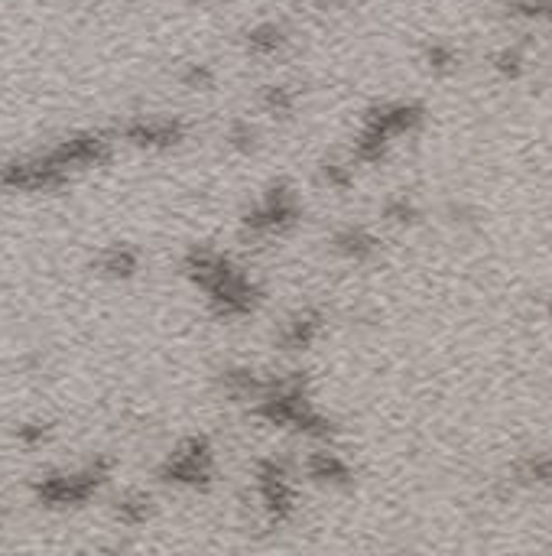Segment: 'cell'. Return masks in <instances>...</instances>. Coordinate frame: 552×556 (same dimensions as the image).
Masks as SVG:
<instances>
[{
	"mask_svg": "<svg viewBox=\"0 0 552 556\" xmlns=\"http://www.w3.org/2000/svg\"><path fill=\"white\" fill-rule=\"evenodd\" d=\"M186 277L205 293L221 319H244L260 306V287L247 270L218 248H192L182 257Z\"/></svg>",
	"mask_w": 552,
	"mask_h": 556,
	"instance_id": "cell-1",
	"label": "cell"
},
{
	"mask_svg": "<svg viewBox=\"0 0 552 556\" xmlns=\"http://www.w3.org/2000/svg\"><path fill=\"white\" fill-rule=\"evenodd\" d=\"M254 413L260 420L280 430H293L309 439H332L335 423L325 417L309 400V384L302 374H280V378H267L264 391L254 400Z\"/></svg>",
	"mask_w": 552,
	"mask_h": 556,
	"instance_id": "cell-2",
	"label": "cell"
},
{
	"mask_svg": "<svg viewBox=\"0 0 552 556\" xmlns=\"http://www.w3.org/2000/svg\"><path fill=\"white\" fill-rule=\"evenodd\" d=\"M426 121V108L416 101H390L364 114L361 134L354 137V160L358 163H380L387 157L390 144L403 134L419 131Z\"/></svg>",
	"mask_w": 552,
	"mask_h": 556,
	"instance_id": "cell-3",
	"label": "cell"
},
{
	"mask_svg": "<svg viewBox=\"0 0 552 556\" xmlns=\"http://www.w3.org/2000/svg\"><path fill=\"white\" fill-rule=\"evenodd\" d=\"M302 215V205L296 192L286 183L270 186L244 215V231L254 238H280L286 231H293Z\"/></svg>",
	"mask_w": 552,
	"mask_h": 556,
	"instance_id": "cell-4",
	"label": "cell"
},
{
	"mask_svg": "<svg viewBox=\"0 0 552 556\" xmlns=\"http://www.w3.org/2000/svg\"><path fill=\"white\" fill-rule=\"evenodd\" d=\"M108 472V462H91L82 472H59L39 478L33 491L46 508H78V504L95 498V491L108 482Z\"/></svg>",
	"mask_w": 552,
	"mask_h": 556,
	"instance_id": "cell-5",
	"label": "cell"
},
{
	"mask_svg": "<svg viewBox=\"0 0 552 556\" xmlns=\"http://www.w3.org/2000/svg\"><path fill=\"white\" fill-rule=\"evenodd\" d=\"M160 478L179 488H208L215 478V452L202 436H189L160 465Z\"/></svg>",
	"mask_w": 552,
	"mask_h": 556,
	"instance_id": "cell-6",
	"label": "cell"
},
{
	"mask_svg": "<svg viewBox=\"0 0 552 556\" xmlns=\"http://www.w3.org/2000/svg\"><path fill=\"white\" fill-rule=\"evenodd\" d=\"M69 170H62V166L46 153H39V157H20V160H7L0 166V189H17V192H52V189H62L69 183Z\"/></svg>",
	"mask_w": 552,
	"mask_h": 556,
	"instance_id": "cell-7",
	"label": "cell"
},
{
	"mask_svg": "<svg viewBox=\"0 0 552 556\" xmlns=\"http://www.w3.org/2000/svg\"><path fill=\"white\" fill-rule=\"evenodd\" d=\"M254 488H257V501L264 514L273 524H283L286 517H293L296 511V485L293 475L283 462L276 459H260L254 469Z\"/></svg>",
	"mask_w": 552,
	"mask_h": 556,
	"instance_id": "cell-8",
	"label": "cell"
},
{
	"mask_svg": "<svg viewBox=\"0 0 552 556\" xmlns=\"http://www.w3.org/2000/svg\"><path fill=\"white\" fill-rule=\"evenodd\" d=\"M49 157L69 173L88 170V166H98L111 157V140L98 131H82V134L59 140V144L49 150Z\"/></svg>",
	"mask_w": 552,
	"mask_h": 556,
	"instance_id": "cell-9",
	"label": "cell"
},
{
	"mask_svg": "<svg viewBox=\"0 0 552 556\" xmlns=\"http://www.w3.org/2000/svg\"><path fill=\"white\" fill-rule=\"evenodd\" d=\"M121 137L143 150H169L186 140V124L173 118H134L121 127Z\"/></svg>",
	"mask_w": 552,
	"mask_h": 556,
	"instance_id": "cell-10",
	"label": "cell"
},
{
	"mask_svg": "<svg viewBox=\"0 0 552 556\" xmlns=\"http://www.w3.org/2000/svg\"><path fill=\"white\" fill-rule=\"evenodd\" d=\"M322 335V313L315 309H299L280 326V345L286 352H302Z\"/></svg>",
	"mask_w": 552,
	"mask_h": 556,
	"instance_id": "cell-11",
	"label": "cell"
},
{
	"mask_svg": "<svg viewBox=\"0 0 552 556\" xmlns=\"http://www.w3.org/2000/svg\"><path fill=\"white\" fill-rule=\"evenodd\" d=\"M332 248H335V254L345 257V261L364 264V261H371V257L377 254L380 241H377L374 231H367V228H361V225H348V228L335 231Z\"/></svg>",
	"mask_w": 552,
	"mask_h": 556,
	"instance_id": "cell-12",
	"label": "cell"
},
{
	"mask_svg": "<svg viewBox=\"0 0 552 556\" xmlns=\"http://www.w3.org/2000/svg\"><path fill=\"white\" fill-rule=\"evenodd\" d=\"M306 475L319 485H348L354 478L351 465L338 452H328V449H315L306 459Z\"/></svg>",
	"mask_w": 552,
	"mask_h": 556,
	"instance_id": "cell-13",
	"label": "cell"
},
{
	"mask_svg": "<svg viewBox=\"0 0 552 556\" xmlns=\"http://www.w3.org/2000/svg\"><path fill=\"white\" fill-rule=\"evenodd\" d=\"M286 43H289L286 30L280 27V23H273V20H264V23H257V27L247 30V53L257 56V59L280 56L286 49Z\"/></svg>",
	"mask_w": 552,
	"mask_h": 556,
	"instance_id": "cell-14",
	"label": "cell"
},
{
	"mask_svg": "<svg viewBox=\"0 0 552 556\" xmlns=\"http://www.w3.org/2000/svg\"><path fill=\"white\" fill-rule=\"evenodd\" d=\"M267 378H260L257 371L251 368H228L221 371V387H225V394L231 400H247V404H254V400L260 397V391H264Z\"/></svg>",
	"mask_w": 552,
	"mask_h": 556,
	"instance_id": "cell-15",
	"label": "cell"
},
{
	"mask_svg": "<svg viewBox=\"0 0 552 556\" xmlns=\"http://www.w3.org/2000/svg\"><path fill=\"white\" fill-rule=\"evenodd\" d=\"M98 270L111 280H130L140 270V254L134 248H127V244H114V248L101 251Z\"/></svg>",
	"mask_w": 552,
	"mask_h": 556,
	"instance_id": "cell-16",
	"label": "cell"
},
{
	"mask_svg": "<svg viewBox=\"0 0 552 556\" xmlns=\"http://www.w3.org/2000/svg\"><path fill=\"white\" fill-rule=\"evenodd\" d=\"M514 478L520 485H552V452H543V456H530L517 462Z\"/></svg>",
	"mask_w": 552,
	"mask_h": 556,
	"instance_id": "cell-17",
	"label": "cell"
},
{
	"mask_svg": "<svg viewBox=\"0 0 552 556\" xmlns=\"http://www.w3.org/2000/svg\"><path fill=\"white\" fill-rule=\"evenodd\" d=\"M150 514H153V501H150V495H143V491H130V495L117 501V517L130 527L147 524Z\"/></svg>",
	"mask_w": 552,
	"mask_h": 556,
	"instance_id": "cell-18",
	"label": "cell"
},
{
	"mask_svg": "<svg viewBox=\"0 0 552 556\" xmlns=\"http://www.w3.org/2000/svg\"><path fill=\"white\" fill-rule=\"evenodd\" d=\"M507 17L523 23H552V0H514L507 4Z\"/></svg>",
	"mask_w": 552,
	"mask_h": 556,
	"instance_id": "cell-19",
	"label": "cell"
},
{
	"mask_svg": "<svg viewBox=\"0 0 552 556\" xmlns=\"http://www.w3.org/2000/svg\"><path fill=\"white\" fill-rule=\"evenodd\" d=\"M260 105H264L270 114H293L296 92L289 85H267L264 92H260Z\"/></svg>",
	"mask_w": 552,
	"mask_h": 556,
	"instance_id": "cell-20",
	"label": "cell"
},
{
	"mask_svg": "<svg viewBox=\"0 0 552 556\" xmlns=\"http://www.w3.org/2000/svg\"><path fill=\"white\" fill-rule=\"evenodd\" d=\"M491 62H494V72H497V75H504V79H520L523 69H527V56H523L517 46L497 49Z\"/></svg>",
	"mask_w": 552,
	"mask_h": 556,
	"instance_id": "cell-21",
	"label": "cell"
},
{
	"mask_svg": "<svg viewBox=\"0 0 552 556\" xmlns=\"http://www.w3.org/2000/svg\"><path fill=\"white\" fill-rule=\"evenodd\" d=\"M458 49L455 46H449V43H432V46H426V66L432 69V72H455L458 69Z\"/></svg>",
	"mask_w": 552,
	"mask_h": 556,
	"instance_id": "cell-22",
	"label": "cell"
},
{
	"mask_svg": "<svg viewBox=\"0 0 552 556\" xmlns=\"http://www.w3.org/2000/svg\"><path fill=\"white\" fill-rule=\"evenodd\" d=\"M384 218H387V222H393V225H413L419 218V209L406 196H397V199H390L384 205Z\"/></svg>",
	"mask_w": 552,
	"mask_h": 556,
	"instance_id": "cell-23",
	"label": "cell"
},
{
	"mask_svg": "<svg viewBox=\"0 0 552 556\" xmlns=\"http://www.w3.org/2000/svg\"><path fill=\"white\" fill-rule=\"evenodd\" d=\"M228 144L234 150H241V153H251L257 147V134H254V127L247 124V121H234L231 124V131H228Z\"/></svg>",
	"mask_w": 552,
	"mask_h": 556,
	"instance_id": "cell-24",
	"label": "cell"
},
{
	"mask_svg": "<svg viewBox=\"0 0 552 556\" xmlns=\"http://www.w3.org/2000/svg\"><path fill=\"white\" fill-rule=\"evenodd\" d=\"M182 85L186 88H212L215 72L205 66V62H189V69L182 72Z\"/></svg>",
	"mask_w": 552,
	"mask_h": 556,
	"instance_id": "cell-25",
	"label": "cell"
},
{
	"mask_svg": "<svg viewBox=\"0 0 552 556\" xmlns=\"http://www.w3.org/2000/svg\"><path fill=\"white\" fill-rule=\"evenodd\" d=\"M322 179L332 189H348L351 183H354V173H351V166H345V163H325L322 166Z\"/></svg>",
	"mask_w": 552,
	"mask_h": 556,
	"instance_id": "cell-26",
	"label": "cell"
},
{
	"mask_svg": "<svg viewBox=\"0 0 552 556\" xmlns=\"http://www.w3.org/2000/svg\"><path fill=\"white\" fill-rule=\"evenodd\" d=\"M49 430L52 426H46V423H23V426H17V439L23 446H39V443H46L49 439Z\"/></svg>",
	"mask_w": 552,
	"mask_h": 556,
	"instance_id": "cell-27",
	"label": "cell"
},
{
	"mask_svg": "<svg viewBox=\"0 0 552 556\" xmlns=\"http://www.w3.org/2000/svg\"><path fill=\"white\" fill-rule=\"evenodd\" d=\"M315 4H322V7H335V4H341V0H315Z\"/></svg>",
	"mask_w": 552,
	"mask_h": 556,
	"instance_id": "cell-28",
	"label": "cell"
},
{
	"mask_svg": "<svg viewBox=\"0 0 552 556\" xmlns=\"http://www.w3.org/2000/svg\"><path fill=\"white\" fill-rule=\"evenodd\" d=\"M546 313H549V319H552V296H549V303H546Z\"/></svg>",
	"mask_w": 552,
	"mask_h": 556,
	"instance_id": "cell-29",
	"label": "cell"
},
{
	"mask_svg": "<svg viewBox=\"0 0 552 556\" xmlns=\"http://www.w3.org/2000/svg\"><path fill=\"white\" fill-rule=\"evenodd\" d=\"M78 4H88V0H78Z\"/></svg>",
	"mask_w": 552,
	"mask_h": 556,
	"instance_id": "cell-30",
	"label": "cell"
}]
</instances>
